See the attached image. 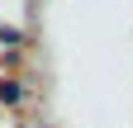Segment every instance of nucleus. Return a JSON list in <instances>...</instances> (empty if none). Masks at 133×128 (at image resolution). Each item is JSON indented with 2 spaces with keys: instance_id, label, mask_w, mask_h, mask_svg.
<instances>
[{
  "instance_id": "nucleus-1",
  "label": "nucleus",
  "mask_w": 133,
  "mask_h": 128,
  "mask_svg": "<svg viewBox=\"0 0 133 128\" xmlns=\"http://www.w3.org/2000/svg\"><path fill=\"white\" fill-rule=\"evenodd\" d=\"M0 104H10V109L24 104V86L19 81H0Z\"/></svg>"
},
{
  "instance_id": "nucleus-2",
  "label": "nucleus",
  "mask_w": 133,
  "mask_h": 128,
  "mask_svg": "<svg viewBox=\"0 0 133 128\" xmlns=\"http://www.w3.org/2000/svg\"><path fill=\"white\" fill-rule=\"evenodd\" d=\"M0 43H5V47H19V43H24V33H19V29H10V24H5V29H0Z\"/></svg>"
}]
</instances>
